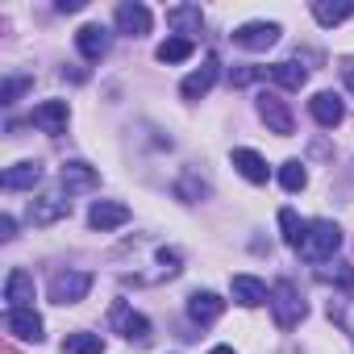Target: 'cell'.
<instances>
[{"instance_id":"obj_16","label":"cell","mask_w":354,"mask_h":354,"mask_svg":"<svg viewBox=\"0 0 354 354\" xmlns=\"http://www.w3.org/2000/svg\"><path fill=\"white\" fill-rule=\"evenodd\" d=\"M221 308H225V300H221L217 292H192V296H188V317H192L196 325H213V321L221 317Z\"/></svg>"},{"instance_id":"obj_28","label":"cell","mask_w":354,"mask_h":354,"mask_svg":"<svg viewBox=\"0 0 354 354\" xmlns=\"http://www.w3.org/2000/svg\"><path fill=\"white\" fill-rule=\"evenodd\" d=\"M267 75V67H238L230 80H234V88H250V84H259Z\"/></svg>"},{"instance_id":"obj_11","label":"cell","mask_w":354,"mask_h":354,"mask_svg":"<svg viewBox=\"0 0 354 354\" xmlns=\"http://www.w3.org/2000/svg\"><path fill=\"white\" fill-rule=\"evenodd\" d=\"M230 292H234V300H238L242 308H259V304H267V300H271L267 283H263V279H254V275H234V279H230Z\"/></svg>"},{"instance_id":"obj_25","label":"cell","mask_w":354,"mask_h":354,"mask_svg":"<svg viewBox=\"0 0 354 354\" xmlns=\"http://www.w3.org/2000/svg\"><path fill=\"white\" fill-rule=\"evenodd\" d=\"M279 184H283V192H300V188L308 184V171H304L300 158H288V162L279 167Z\"/></svg>"},{"instance_id":"obj_9","label":"cell","mask_w":354,"mask_h":354,"mask_svg":"<svg viewBox=\"0 0 354 354\" xmlns=\"http://www.w3.org/2000/svg\"><path fill=\"white\" fill-rule=\"evenodd\" d=\"M125 221H129V209L117 205V201H96V205L88 209V225L100 230V234H104V230H121Z\"/></svg>"},{"instance_id":"obj_22","label":"cell","mask_w":354,"mask_h":354,"mask_svg":"<svg viewBox=\"0 0 354 354\" xmlns=\"http://www.w3.org/2000/svg\"><path fill=\"white\" fill-rule=\"evenodd\" d=\"M271 80H275L279 88H288V92H300V88L308 84V71H304L296 59H283V63L271 67Z\"/></svg>"},{"instance_id":"obj_21","label":"cell","mask_w":354,"mask_h":354,"mask_svg":"<svg viewBox=\"0 0 354 354\" xmlns=\"http://www.w3.org/2000/svg\"><path fill=\"white\" fill-rule=\"evenodd\" d=\"M167 26L180 34H201L205 13H201V5H175V9H167Z\"/></svg>"},{"instance_id":"obj_17","label":"cell","mask_w":354,"mask_h":354,"mask_svg":"<svg viewBox=\"0 0 354 354\" xmlns=\"http://www.w3.org/2000/svg\"><path fill=\"white\" fill-rule=\"evenodd\" d=\"M38 184H42V162H34V158L13 162V167L5 171V188H9V192H26V188H38Z\"/></svg>"},{"instance_id":"obj_26","label":"cell","mask_w":354,"mask_h":354,"mask_svg":"<svg viewBox=\"0 0 354 354\" xmlns=\"http://www.w3.org/2000/svg\"><path fill=\"white\" fill-rule=\"evenodd\" d=\"M279 230H283V242H288V246H300V238H304L308 221H300V217H296V209H279Z\"/></svg>"},{"instance_id":"obj_19","label":"cell","mask_w":354,"mask_h":354,"mask_svg":"<svg viewBox=\"0 0 354 354\" xmlns=\"http://www.w3.org/2000/svg\"><path fill=\"white\" fill-rule=\"evenodd\" d=\"M117 30L129 34V38L150 34V9H146V5H121V9H117Z\"/></svg>"},{"instance_id":"obj_7","label":"cell","mask_w":354,"mask_h":354,"mask_svg":"<svg viewBox=\"0 0 354 354\" xmlns=\"http://www.w3.org/2000/svg\"><path fill=\"white\" fill-rule=\"evenodd\" d=\"M5 329L21 342H42V317L34 308H9L5 313Z\"/></svg>"},{"instance_id":"obj_29","label":"cell","mask_w":354,"mask_h":354,"mask_svg":"<svg viewBox=\"0 0 354 354\" xmlns=\"http://www.w3.org/2000/svg\"><path fill=\"white\" fill-rule=\"evenodd\" d=\"M26 88H30V80H26V75H17V80H9V84H5V92H0V100H5V104H13V100H17V96L26 92Z\"/></svg>"},{"instance_id":"obj_1","label":"cell","mask_w":354,"mask_h":354,"mask_svg":"<svg viewBox=\"0 0 354 354\" xmlns=\"http://www.w3.org/2000/svg\"><path fill=\"white\" fill-rule=\"evenodd\" d=\"M337 246H342V230L333 221H308V230H304V238H300L296 250L308 263H329L337 254Z\"/></svg>"},{"instance_id":"obj_10","label":"cell","mask_w":354,"mask_h":354,"mask_svg":"<svg viewBox=\"0 0 354 354\" xmlns=\"http://www.w3.org/2000/svg\"><path fill=\"white\" fill-rule=\"evenodd\" d=\"M5 300H9V308H34V275L13 267L5 279Z\"/></svg>"},{"instance_id":"obj_15","label":"cell","mask_w":354,"mask_h":354,"mask_svg":"<svg viewBox=\"0 0 354 354\" xmlns=\"http://www.w3.org/2000/svg\"><path fill=\"white\" fill-rule=\"evenodd\" d=\"M213 84H217V59L209 55V59L201 63V71H192V75L180 84V92H184V100H201V96H209Z\"/></svg>"},{"instance_id":"obj_32","label":"cell","mask_w":354,"mask_h":354,"mask_svg":"<svg viewBox=\"0 0 354 354\" xmlns=\"http://www.w3.org/2000/svg\"><path fill=\"white\" fill-rule=\"evenodd\" d=\"M13 230H17V221L5 213V217H0V238H13Z\"/></svg>"},{"instance_id":"obj_2","label":"cell","mask_w":354,"mask_h":354,"mask_svg":"<svg viewBox=\"0 0 354 354\" xmlns=\"http://www.w3.org/2000/svg\"><path fill=\"white\" fill-rule=\"evenodd\" d=\"M267 304H271V313H275V325H279V329H296V325L304 321V313H308V308H304V300L296 296V288H292L288 279H279V283L271 288V300H267Z\"/></svg>"},{"instance_id":"obj_3","label":"cell","mask_w":354,"mask_h":354,"mask_svg":"<svg viewBox=\"0 0 354 354\" xmlns=\"http://www.w3.org/2000/svg\"><path fill=\"white\" fill-rule=\"evenodd\" d=\"M92 292V275L88 271H59L50 279V300L55 304H80Z\"/></svg>"},{"instance_id":"obj_4","label":"cell","mask_w":354,"mask_h":354,"mask_svg":"<svg viewBox=\"0 0 354 354\" xmlns=\"http://www.w3.org/2000/svg\"><path fill=\"white\" fill-rule=\"evenodd\" d=\"M259 117H263V121H267V129H271V133H279V138H292V129H296L292 109H288L275 92H263V96H259Z\"/></svg>"},{"instance_id":"obj_5","label":"cell","mask_w":354,"mask_h":354,"mask_svg":"<svg viewBox=\"0 0 354 354\" xmlns=\"http://www.w3.org/2000/svg\"><path fill=\"white\" fill-rule=\"evenodd\" d=\"M234 42L242 50H271L279 42V26L275 21H246V26L234 30Z\"/></svg>"},{"instance_id":"obj_24","label":"cell","mask_w":354,"mask_h":354,"mask_svg":"<svg viewBox=\"0 0 354 354\" xmlns=\"http://www.w3.org/2000/svg\"><path fill=\"white\" fill-rule=\"evenodd\" d=\"M154 55H158V63H184V59L196 55V42L192 38H167Z\"/></svg>"},{"instance_id":"obj_27","label":"cell","mask_w":354,"mask_h":354,"mask_svg":"<svg viewBox=\"0 0 354 354\" xmlns=\"http://www.w3.org/2000/svg\"><path fill=\"white\" fill-rule=\"evenodd\" d=\"M63 350L67 354H104V342H100V333H71L63 342Z\"/></svg>"},{"instance_id":"obj_13","label":"cell","mask_w":354,"mask_h":354,"mask_svg":"<svg viewBox=\"0 0 354 354\" xmlns=\"http://www.w3.org/2000/svg\"><path fill=\"white\" fill-rule=\"evenodd\" d=\"M63 217H71V201H67V196H38V201L30 205V221H34V225H55V221H63Z\"/></svg>"},{"instance_id":"obj_6","label":"cell","mask_w":354,"mask_h":354,"mask_svg":"<svg viewBox=\"0 0 354 354\" xmlns=\"http://www.w3.org/2000/svg\"><path fill=\"white\" fill-rule=\"evenodd\" d=\"M308 113H313V121H317V125L333 129V125H342L346 104H342V96H337V92H317V96L308 100Z\"/></svg>"},{"instance_id":"obj_12","label":"cell","mask_w":354,"mask_h":354,"mask_svg":"<svg viewBox=\"0 0 354 354\" xmlns=\"http://www.w3.org/2000/svg\"><path fill=\"white\" fill-rule=\"evenodd\" d=\"M75 46H80V55H84L88 63H100V59L109 55V30H104V26H80Z\"/></svg>"},{"instance_id":"obj_31","label":"cell","mask_w":354,"mask_h":354,"mask_svg":"<svg viewBox=\"0 0 354 354\" xmlns=\"http://www.w3.org/2000/svg\"><path fill=\"white\" fill-rule=\"evenodd\" d=\"M342 80H346V88L354 92V59H346V63H342Z\"/></svg>"},{"instance_id":"obj_20","label":"cell","mask_w":354,"mask_h":354,"mask_svg":"<svg viewBox=\"0 0 354 354\" xmlns=\"http://www.w3.org/2000/svg\"><path fill=\"white\" fill-rule=\"evenodd\" d=\"M234 167L246 175L250 184H267V175H271V167H267V158L259 154V150H246V146H238L234 150Z\"/></svg>"},{"instance_id":"obj_33","label":"cell","mask_w":354,"mask_h":354,"mask_svg":"<svg viewBox=\"0 0 354 354\" xmlns=\"http://www.w3.org/2000/svg\"><path fill=\"white\" fill-rule=\"evenodd\" d=\"M209 354H234V346H213Z\"/></svg>"},{"instance_id":"obj_30","label":"cell","mask_w":354,"mask_h":354,"mask_svg":"<svg viewBox=\"0 0 354 354\" xmlns=\"http://www.w3.org/2000/svg\"><path fill=\"white\" fill-rule=\"evenodd\" d=\"M88 0H59V13H80Z\"/></svg>"},{"instance_id":"obj_18","label":"cell","mask_w":354,"mask_h":354,"mask_svg":"<svg viewBox=\"0 0 354 354\" xmlns=\"http://www.w3.org/2000/svg\"><path fill=\"white\" fill-rule=\"evenodd\" d=\"M113 321H117V329H121L129 342H150V321H146L142 313H133L129 304H117V308H113Z\"/></svg>"},{"instance_id":"obj_8","label":"cell","mask_w":354,"mask_h":354,"mask_svg":"<svg viewBox=\"0 0 354 354\" xmlns=\"http://www.w3.org/2000/svg\"><path fill=\"white\" fill-rule=\"evenodd\" d=\"M67 121H71L67 100H42V104L34 109V125H38L42 133H63V129H67Z\"/></svg>"},{"instance_id":"obj_23","label":"cell","mask_w":354,"mask_h":354,"mask_svg":"<svg viewBox=\"0 0 354 354\" xmlns=\"http://www.w3.org/2000/svg\"><path fill=\"white\" fill-rule=\"evenodd\" d=\"M350 13H354L350 0H313V17H317L321 26H337V21H346Z\"/></svg>"},{"instance_id":"obj_14","label":"cell","mask_w":354,"mask_h":354,"mask_svg":"<svg viewBox=\"0 0 354 354\" xmlns=\"http://www.w3.org/2000/svg\"><path fill=\"white\" fill-rule=\"evenodd\" d=\"M59 180H63V188H67V192H92V188L100 184V171H96V167H88V162H63Z\"/></svg>"}]
</instances>
